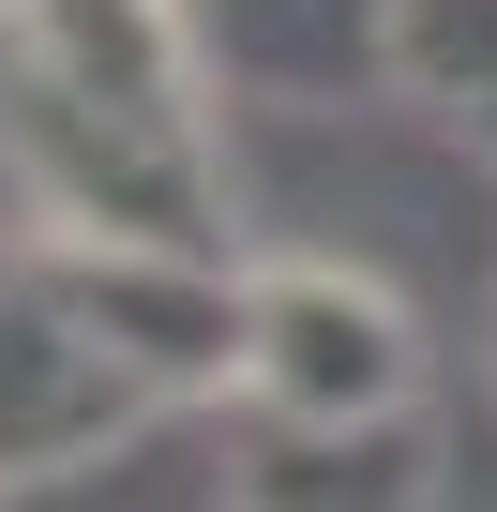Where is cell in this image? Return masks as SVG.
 Segmentation results:
<instances>
[{"label": "cell", "mask_w": 497, "mask_h": 512, "mask_svg": "<svg viewBox=\"0 0 497 512\" xmlns=\"http://www.w3.org/2000/svg\"><path fill=\"white\" fill-rule=\"evenodd\" d=\"M31 256L166 407L241 392V256H211V241H91V226H31Z\"/></svg>", "instance_id": "4"}, {"label": "cell", "mask_w": 497, "mask_h": 512, "mask_svg": "<svg viewBox=\"0 0 497 512\" xmlns=\"http://www.w3.org/2000/svg\"><path fill=\"white\" fill-rule=\"evenodd\" d=\"M392 91L497 166V0H392Z\"/></svg>", "instance_id": "7"}, {"label": "cell", "mask_w": 497, "mask_h": 512, "mask_svg": "<svg viewBox=\"0 0 497 512\" xmlns=\"http://www.w3.org/2000/svg\"><path fill=\"white\" fill-rule=\"evenodd\" d=\"M226 512H437L422 407L407 422H257L226 467Z\"/></svg>", "instance_id": "6"}, {"label": "cell", "mask_w": 497, "mask_h": 512, "mask_svg": "<svg viewBox=\"0 0 497 512\" xmlns=\"http://www.w3.org/2000/svg\"><path fill=\"white\" fill-rule=\"evenodd\" d=\"M136 422H166V392L61 302L31 226H0V482H61V467L121 452Z\"/></svg>", "instance_id": "3"}, {"label": "cell", "mask_w": 497, "mask_h": 512, "mask_svg": "<svg viewBox=\"0 0 497 512\" xmlns=\"http://www.w3.org/2000/svg\"><path fill=\"white\" fill-rule=\"evenodd\" d=\"M226 76L181 0H0V181L16 226L226 256Z\"/></svg>", "instance_id": "1"}, {"label": "cell", "mask_w": 497, "mask_h": 512, "mask_svg": "<svg viewBox=\"0 0 497 512\" xmlns=\"http://www.w3.org/2000/svg\"><path fill=\"white\" fill-rule=\"evenodd\" d=\"M422 317L347 256H241V422H407Z\"/></svg>", "instance_id": "2"}, {"label": "cell", "mask_w": 497, "mask_h": 512, "mask_svg": "<svg viewBox=\"0 0 497 512\" xmlns=\"http://www.w3.org/2000/svg\"><path fill=\"white\" fill-rule=\"evenodd\" d=\"M482 392H497V302H482Z\"/></svg>", "instance_id": "8"}, {"label": "cell", "mask_w": 497, "mask_h": 512, "mask_svg": "<svg viewBox=\"0 0 497 512\" xmlns=\"http://www.w3.org/2000/svg\"><path fill=\"white\" fill-rule=\"evenodd\" d=\"M226 91L257 106H347L392 91V0H181Z\"/></svg>", "instance_id": "5"}]
</instances>
